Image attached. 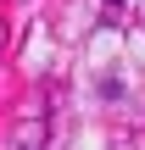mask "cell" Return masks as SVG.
Segmentation results:
<instances>
[{
  "instance_id": "1",
  "label": "cell",
  "mask_w": 145,
  "mask_h": 150,
  "mask_svg": "<svg viewBox=\"0 0 145 150\" xmlns=\"http://www.w3.org/2000/svg\"><path fill=\"white\" fill-rule=\"evenodd\" d=\"M112 6H117V0H112Z\"/></svg>"
}]
</instances>
